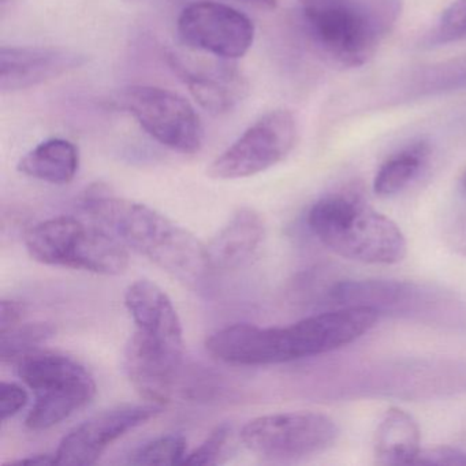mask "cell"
I'll return each mask as SVG.
<instances>
[{"label":"cell","instance_id":"10","mask_svg":"<svg viewBox=\"0 0 466 466\" xmlns=\"http://www.w3.org/2000/svg\"><path fill=\"white\" fill-rule=\"evenodd\" d=\"M127 110L163 147L195 155L204 143V127L195 107L181 95L159 86H136L124 95Z\"/></svg>","mask_w":466,"mask_h":466},{"label":"cell","instance_id":"26","mask_svg":"<svg viewBox=\"0 0 466 466\" xmlns=\"http://www.w3.org/2000/svg\"><path fill=\"white\" fill-rule=\"evenodd\" d=\"M413 465H461L466 466V451L455 447L439 446L420 450Z\"/></svg>","mask_w":466,"mask_h":466},{"label":"cell","instance_id":"1","mask_svg":"<svg viewBox=\"0 0 466 466\" xmlns=\"http://www.w3.org/2000/svg\"><path fill=\"white\" fill-rule=\"evenodd\" d=\"M370 308L343 307L283 327L237 323L207 339L212 359L239 367L283 364L320 356L343 348L367 334L379 319Z\"/></svg>","mask_w":466,"mask_h":466},{"label":"cell","instance_id":"27","mask_svg":"<svg viewBox=\"0 0 466 466\" xmlns=\"http://www.w3.org/2000/svg\"><path fill=\"white\" fill-rule=\"evenodd\" d=\"M25 304L15 299H2L0 302V332L7 331L12 327L23 323L25 318Z\"/></svg>","mask_w":466,"mask_h":466},{"label":"cell","instance_id":"21","mask_svg":"<svg viewBox=\"0 0 466 466\" xmlns=\"http://www.w3.org/2000/svg\"><path fill=\"white\" fill-rule=\"evenodd\" d=\"M56 335L50 323H20L7 331L0 332V359L2 361H18L23 357L40 350Z\"/></svg>","mask_w":466,"mask_h":466},{"label":"cell","instance_id":"32","mask_svg":"<svg viewBox=\"0 0 466 466\" xmlns=\"http://www.w3.org/2000/svg\"><path fill=\"white\" fill-rule=\"evenodd\" d=\"M461 184H462L463 189L466 190V170L465 173L462 174V178H461Z\"/></svg>","mask_w":466,"mask_h":466},{"label":"cell","instance_id":"20","mask_svg":"<svg viewBox=\"0 0 466 466\" xmlns=\"http://www.w3.org/2000/svg\"><path fill=\"white\" fill-rule=\"evenodd\" d=\"M430 157L431 147L425 141L411 144L390 157L373 179L376 195L391 198L403 192L421 174Z\"/></svg>","mask_w":466,"mask_h":466},{"label":"cell","instance_id":"25","mask_svg":"<svg viewBox=\"0 0 466 466\" xmlns=\"http://www.w3.org/2000/svg\"><path fill=\"white\" fill-rule=\"evenodd\" d=\"M29 395L24 387L17 383L2 381L0 384V416L2 421L15 416L28 403Z\"/></svg>","mask_w":466,"mask_h":466},{"label":"cell","instance_id":"29","mask_svg":"<svg viewBox=\"0 0 466 466\" xmlns=\"http://www.w3.org/2000/svg\"><path fill=\"white\" fill-rule=\"evenodd\" d=\"M5 465H56V454H34L20 460L10 461Z\"/></svg>","mask_w":466,"mask_h":466},{"label":"cell","instance_id":"16","mask_svg":"<svg viewBox=\"0 0 466 466\" xmlns=\"http://www.w3.org/2000/svg\"><path fill=\"white\" fill-rule=\"evenodd\" d=\"M166 58L193 99L212 116L230 113L245 96L247 83L231 65H219L217 69L203 72L189 69L176 54H167Z\"/></svg>","mask_w":466,"mask_h":466},{"label":"cell","instance_id":"17","mask_svg":"<svg viewBox=\"0 0 466 466\" xmlns=\"http://www.w3.org/2000/svg\"><path fill=\"white\" fill-rule=\"evenodd\" d=\"M266 237V223L255 209H237L228 222L207 245L214 271L241 268L255 258Z\"/></svg>","mask_w":466,"mask_h":466},{"label":"cell","instance_id":"30","mask_svg":"<svg viewBox=\"0 0 466 466\" xmlns=\"http://www.w3.org/2000/svg\"><path fill=\"white\" fill-rule=\"evenodd\" d=\"M247 2L258 5V6L267 10H274L278 6V0H247Z\"/></svg>","mask_w":466,"mask_h":466},{"label":"cell","instance_id":"4","mask_svg":"<svg viewBox=\"0 0 466 466\" xmlns=\"http://www.w3.org/2000/svg\"><path fill=\"white\" fill-rule=\"evenodd\" d=\"M307 222L321 244L349 260L395 264L408 249L400 228L354 192L334 193L316 201Z\"/></svg>","mask_w":466,"mask_h":466},{"label":"cell","instance_id":"12","mask_svg":"<svg viewBox=\"0 0 466 466\" xmlns=\"http://www.w3.org/2000/svg\"><path fill=\"white\" fill-rule=\"evenodd\" d=\"M157 403H124L99 411L73 428L59 443L56 465L89 466L100 460L114 441L162 413Z\"/></svg>","mask_w":466,"mask_h":466},{"label":"cell","instance_id":"9","mask_svg":"<svg viewBox=\"0 0 466 466\" xmlns=\"http://www.w3.org/2000/svg\"><path fill=\"white\" fill-rule=\"evenodd\" d=\"M297 141V121L289 110L264 114L207 168L218 181L249 178L282 162Z\"/></svg>","mask_w":466,"mask_h":466},{"label":"cell","instance_id":"2","mask_svg":"<svg viewBox=\"0 0 466 466\" xmlns=\"http://www.w3.org/2000/svg\"><path fill=\"white\" fill-rule=\"evenodd\" d=\"M84 209L99 225L136 252L193 290L211 277L206 245L189 230L143 203L108 195H92Z\"/></svg>","mask_w":466,"mask_h":466},{"label":"cell","instance_id":"18","mask_svg":"<svg viewBox=\"0 0 466 466\" xmlns=\"http://www.w3.org/2000/svg\"><path fill=\"white\" fill-rule=\"evenodd\" d=\"M420 441L421 433L416 420L400 409H390L381 417L373 439L376 463L413 465L421 450Z\"/></svg>","mask_w":466,"mask_h":466},{"label":"cell","instance_id":"28","mask_svg":"<svg viewBox=\"0 0 466 466\" xmlns=\"http://www.w3.org/2000/svg\"><path fill=\"white\" fill-rule=\"evenodd\" d=\"M446 241L455 253L466 258V212L450 223L446 231Z\"/></svg>","mask_w":466,"mask_h":466},{"label":"cell","instance_id":"7","mask_svg":"<svg viewBox=\"0 0 466 466\" xmlns=\"http://www.w3.org/2000/svg\"><path fill=\"white\" fill-rule=\"evenodd\" d=\"M17 375L32 391L35 403L26 416L31 431H46L88 405L96 381L81 362L56 351H34L15 361Z\"/></svg>","mask_w":466,"mask_h":466},{"label":"cell","instance_id":"31","mask_svg":"<svg viewBox=\"0 0 466 466\" xmlns=\"http://www.w3.org/2000/svg\"><path fill=\"white\" fill-rule=\"evenodd\" d=\"M454 86H458V88H463V86H465L466 88V72L462 73L460 77L455 78Z\"/></svg>","mask_w":466,"mask_h":466},{"label":"cell","instance_id":"23","mask_svg":"<svg viewBox=\"0 0 466 466\" xmlns=\"http://www.w3.org/2000/svg\"><path fill=\"white\" fill-rule=\"evenodd\" d=\"M233 441V427L228 422L218 425L206 441L187 455L182 465H219L228 460Z\"/></svg>","mask_w":466,"mask_h":466},{"label":"cell","instance_id":"15","mask_svg":"<svg viewBox=\"0 0 466 466\" xmlns=\"http://www.w3.org/2000/svg\"><path fill=\"white\" fill-rule=\"evenodd\" d=\"M125 307L136 329L146 332L177 350H185L184 329L170 297L157 283L140 279L125 291Z\"/></svg>","mask_w":466,"mask_h":466},{"label":"cell","instance_id":"5","mask_svg":"<svg viewBox=\"0 0 466 466\" xmlns=\"http://www.w3.org/2000/svg\"><path fill=\"white\" fill-rule=\"evenodd\" d=\"M329 297L342 307L370 308L379 315L466 329L465 302L438 286L392 279L343 280L329 289Z\"/></svg>","mask_w":466,"mask_h":466},{"label":"cell","instance_id":"14","mask_svg":"<svg viewBox=\"0 0 466 466\" xmlns=\"http://www.w3.org/2000/svg\"><path fill=\"white\" fill-rule=\"evenodd\" d=\"M86 62V56L69 48L2 47L0 89L13 94L35 88L78 69Z\"/></svg>","mask_w":466,"mask_h":466},{"label":"cell","instance_id":"13","mask_svg":"<svg viewBox=\"0 0 466 466\" xmlns=\"http://www.w3.org/2000/svg\"><path fill=\"white\" fill-rule=\"evenodd\" d=\"M184 353L135 329L127 340L124 370L136 391L147 402H170L181 370Z\"/></svg>","mask_w":466,"mask_h":466},{"label":"cell","instance_id":"6","mask_svg":"<svg viewBox=\"0 0 466 466\" xmlns=\"http://www.w3.org/2000/svg\"><path fill=\"white\" fill-rule=\"evenodd\" d=\"M25 247L29 256L45 266L99 275H121L129 266L125 245L107 228L66 215L34 226L26 233Z\"/></svg>","mask_w":466,"mask_h":466},{"label":"cell","instance_id":"11","mask_svg":"<svg viewBox=\"0 0 466 466\" xmlns=\"http://www.w3.org/2000/svg\"><path fill=\"white\" fill-rule=\"evenodd\" d=\"M184 45L223 61L247 56L255 42V24L228 5L201 0L187 5L177 21Z\"/></svg>","mask_w":466,"mask_h":466},{"label":"cell","instance_id":"22","mask_svg":"<svg viewBox=\"0 0 466 466\" xmlns=\"http://www.w3.org/2000/svg\"><path fill=\"white\" fill-rule=\"evenodd\" d=\"M187 441L181 435H166L148 441L129 455L130 465H178L187 458Z\"/></svg>","mask_w":466,"mask_h":466},{"label":"cell","instance_id":"8","mask_svg":"<svg viewBox=\"0 0 466 466\" xmlns=\"http://www.w3.org/2000/svg\"><path fill=\"white\" fill-rule=\"evenodd\" d=\"M339 430L334 420L316 411H288L256 417L244 425L241 441L264 460L293 462L334 446Z\"/></svg>","mask_w":466,"mask_h":466},{"label":"cell","instance_id":"19","mask_svg":"<svg viewBox=\"0 0 466 466\" xmlns=\"http://www.w3.org/2000/svg\"><path fill=\"white\" fill-rule=\"evenodd\" d=\"M18 171L29 178L53 185L70 184L80 168V152L72 141L50 138L18 162Z\"/></svg>","mask_w":466,"mask_h":466},{"label":"cell","instance_id":"3","mask_svg":"<svg viewBox=\"0 0 466 466\" xmlns=\"http://www.w3.org/2000/svg\"><path fill=\"white\" fill-rule=\"evenodd\" d=\"M313 42L343 67L373 58L402 13V0H299Z\"/></svg>","mask_w":466,"mask_h":466},{"label":"cell","instance_id":"24","mask_svg":"<svg viewBox=\"0 0 466 466\" xmlns=\"http://www.w3.org/2000/svg\"><path fill=\"white\" fill-rule=\"evenodd\" d=\"M466 40V0H454L428 36V45L441 46Z\"/></svg>","mask_w":466,"mask_h":466}]
</instances>
